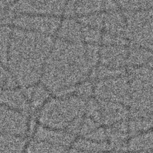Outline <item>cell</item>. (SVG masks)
Instances as JSON below:
<instances>
[{"label": "cell", "instance_id": "obj_27", "mask_svg": "<svg viewBox=\"0 0 153 153\" xmlns=\"http://www.w3.org/2000/svg\"><path fill=\"white\" fill-rule=\"evenodd\" d=\"M94 94V83L90 80L84 81L75 87L74 94L86 100L93 97Z\"/></svg>", "mask_w": 153, "mask_h": 153}, {"label": "cell", "instance_id": "obj_17", "mask_svg": "<svg viewBox=\"0 0 153 153\" xmlns=\"http://www.w3.org/2000/svg\"><path fill=\"white\" fill-rule=\"evenodd\" d=\"M127 65L128 67H140L148 65L153 59V53L133 44L128 47Z\"/></svg>", "mask_w": 153, "mask_h": 153}, {"label": "cell", "instance_id": "obj_2", "mask_svg": "<svg viewBox=\"0 0 153 153\" xmlns=\"http://www.w3.org/2000/svg\"><path fill=\"white\" fill-rule=\"evenodd\" d=\"M92 69L84 42L73 43L56 38L45 62L40 83L54 96L87 80Z\"/></svg>", "mask_w": 153, "mask_h": 153}, {"label": "cell", "instance_id": "obj_19", "mask_svg": "<svg viewBox=\"0 0 153 153\" xmlns=\"http://www.w3.org/2000/svg\"><path fill=\"white\" fill-rule=\"evenodd\" d=\"M26 145L23 137L0 133V153H22Z\"/></svg>", "mask_w": 153, "mask_h": 153}, {"label": "cell", "instance_id": "obj_4", "mask_svg": "<svg viewBox=\"0 0 153 153\" xmlns=\"http://www.w3.org/2000/svg\"><path fill=\"white\" fill-rule=\"evenodd\" d=\"M123 12L126 19V36L129 43L153 53V8Z\"/></svg>", "mask_w": 153, "mask_h": 153}, {"label": "cell", "instance_id": "obj_12", "mask_svg": "<svg viewBox=\"0 0 153 153\" xmlns=\"http://www.w3.org/2000/svg\"><path fill=\"white\" fill-rule=\"evenodd\" d=\"M0 104L29 115L30 105L20 88L2 90L0 94Z\"/></svg>", "mask_w": 153, "mask_h": 153}, {"label": "cell", "instance_id": "obj_28", "mask_svg": "<svg viewBox=\"0 0 153 153\" xmlns=\"http://www.w3.org/2000/svg\"><path fill=\"white\" fill-rule=\"evenodd\" d=\"M63 15L65 18H75L76 17L75 1L66 2Z\"/></svg>", "mask_w": 153, "mask_h": 153}, {"label": "cell", "instance_id": "obj_1", "mask_svg": "<svg viewBox=\"0 0 153 153\" xmlns=\"http://www.w3.org/2000/svg\"><path fill=\"white\" fill-rule=\"evenodd\" d=\"M54 40L50 35L13 26L7 67L19 86L23 88L40 82Z\"/></svg>", "mask_w": 153, "mask_h": 153}, {"label": "cell", "instance_id": "obj_22", "mask_svg": "<svg viewBox=\"0 0 153 153\" xmlns=\"http://www.w3.org/2000/svg\"><path fill=\"white\" fill-rule=\"evenodd\" d=\"M105 12H100L87 16L78 17L76 19L82 25L102 30Z\"/></svg>", "mask_w": 153, "mask_h": 153}, {"label": "cell", "instance_id": "obj_21", "mask_svg": "<svg viewBox=\"0 0 153 153\" xmlns=\"http://www.w3.org/2000/svg\"><path fill=\"white\" fill-rule=\"evenodd\" d=\"M104 2L93 1H75V15L78 17L102 12Z\"/></svg>", "mask_w": 153, "mask_h": 153}, {"label": "cell", "instance_id": "obj_9", "mask_svg": "<svg viewBox=\"0 0 153 153\" xmlns=\"http://www.w3.org/2000/svg\"><path fill=\"white\" fill-rule=\"evenodd\" d=\"M128 47L103 45L100 47L99 63L112 69L125 68L128 56Z\"/></svg>", "mask_w": 153, "mask_h": 153}, {"label": "cell", "instance_id": "obj_13", "mask_svg": "<svg viewBox=\"0 0 153 153\" xmlns=\"http://www.w3.org/2000/svg\"><path fill=\"white\" fill-rule=\"evenodd\" d=\"M110 149L119 151L127 147L129 135L128 120L123 121L105 128Z\"/></svg>", "mask_w": 153, "mask_h": 153}, {"label": "cell", "instance_id": "obj_26", "mask_svg": "<svg viewBox=\"0 0 153 153\" xmlns=\"http://www.w3.org/2000/svg\"><path fill=\"white\" fill-rule=\"evenodd\" d=\"M85 115L91 118L100 125L101 124L100 106L98 102L94 97L87 100Z\"/></svg>", "mask_w": 153, "mask_h": 153}, {"label": "cell", "instance_id": "obj_29", "mask_svg": "<svg viewBox=\"0 0 153 153\" xmlns=\"http://www.w3.org/2000/svg\"><path fill=\"white\" fill-rule=\"evenodd\" d=\"M130 153H153V152H148V151H140V152H133Z\"/></svg>", "mask_w": 153, "mask_h": 153}, {"label": "cell", "instance_id": "obj_15", "mask_svg": "<svg viewBox=\"0 0 153 153\" xmlns=\"http://www.w3.org/2000/svg\"><path fill=\"white\" fill-rule=\"evenodd\" d=\"M28 100L30 113L35 114L51 96L50 91L40 82L30 87L21 88Z\"/></svg>", "mask_w": 153, "mask_h": 153}, {"label": "cell", "instance_id": "obj_24", "mask_svg": "<svg viewBox=\"0 0 153 153\" xmlns=\"http://www.w3.org/2000/svg\"><path fill=\"white\" fill-rule=\"evenodd\" d=\"M102 32L101 30L82 26V38L84 43L98 45L102 41Z\"/></svg>", "mask_w": 153, "mask_h": 153}, {"label": "cell", "instance_id": "obj_16", "mask_svg": "<svg viewBox=\"0 0 153 153\" xmlns=\"http://www.w3.org/2000/svg\"><path fill=\"white\" fill-rule=\"evenodd\" d=\"M126 19L123 12L118 10L105 12L103 26L104 32L126 37Z\"/></svg>", "mask_w": 153, "mask_h": 153}, {"label": "cell", "instance_id": "obj_10", "mask_svg": "<svg viewBox=\"0 0 153 153\" xmlns=\"http://www.w3.org/2000/svg\"><path fill=\"white\" fill-rule=\"evenodd\" d=\"M97 102L100 108L101 124L108 127L128 120L129 111L126 105L112 102Z\"/></svg>", "mask_w": 153, "mask_h": 153}, {"label": "cell", "instance_id": "obj_25", "mask_svg": "<svg viewBox=\"0 0 153 153\" xmlns=\"http://www.w3.org/2000/svg\"><path fill=\"white\" fill-rule=\"evenodd\" d=\"M124 12L135 11L153 8V1H120L117 2Z\"/></svg>", "mask_w": 153, "mask_h": 153}, {"label": "cell", "instance_id": "obj_23", "mask_svg": "<svg viewBox=\"0 0 153 153\" xmlns=\"http://www.w3.org/2000/svg\"><path fill=\"white\" fill-rule=\"evenodd\" d=\"M19 87L17 81L7 66L0 63V88L2 90Z\"/></svg>", "mask_w": 153, "mask_h": 153}, {"label": "cell", "instance_id": "obj_5", "mask_svg": "<svg viewBox=\"0 0 153 153\" xmlns=\"http://www.w3.org/2000/svg\"><path fill=\"white\" fill-rule=\"evenodd\" d=\"M93 97L97 101L120 103L127 107L129 84L127 75L94 81Z\"/></svg>", "mask_w": 153, "mask_h": 153}, {"label": "cell", "instance_id": "obj_30", "mask_svg": "<svg viewBox=\"0 0 153 153\" xmlns=\"http://www.w3.org/2000/svg\"><path fill=\"white\" fill-rule=\"evenodd\" d=\"M111 153H122L121 152H119V151H114V152H112Z\"/></svg>", "mask_w": 153, "mask_h": 153}, {"label": "cell", "instance_id": "obj_18", "mask_svg": "<svg viewBox=\"0 0 153 153\" xmlns=\"http://www.w3.org/2000/svg\"><path fill=\"white\" fill-rule=\"evenodd\" d=\"M127 148L130 152H153V130L133 136L128 142Z\"/></svg>", "mask_w": 153, "mask_h": 153}, {"label": "cell", "instance_id": "obj_14", "mask_svg": "<svg viewBox=\"0 0 153 153\" xmlns=\"http://www.w3.org/2000/svg\"><path fill=\"white\" fill-rule=\"evenodd\" d=\"M82 26L75 18H64L56 33L57 38L73 43L82 42Z\"/></svg>", "mask_w": 153, "mask_h": 153}, {"label": "cell", "instance_id": "obj_6", "mask_svg": "<svg viewBox=\"0 0 153 153\" xmlns=\"http://www.w3.org/2000/svg\"><path fill=\"white\" fill-rule=\"evenodd\" d=\"M62 19L60 17L19 14L12 20L11 25L19 29L32 31L44 35H56Z\"/></svg>", "mask_w": 153, "mask_h": 153}, {"label": "cell", "instance_id": "obj_11", "mask_svg": "<svg viewBox=\"0 0 153 153\" xmlns=\"http://www.w3.org/2000/svg\"><path fill=\"white\" fill-rule=\"evenodd\" d=\"M33 139L63 146L70 149L75 140V136L66 130L51 129L39 125L35 130Z\"/></svg>", "mask_w": 153, "mask_h": 153}, {"label": "cell", "instance_id": "obj_7", "mask_svg": "<svg viewBox=\"0 0 153 153\" xmlns=\"http://www.w3.org/2000/svg\"><path fill=\"white\" fill-rule=\"evenodd\" d=\"M66 1H23L13 2L8 10L16 15L30 14L57 16L63 14Z\"/></svg>", "mask_w": 153, "mask_h": 153}, {"label": "cell", "instance_id": "obj_3", "mask_svg": "<svg viewBox=\"0 0 153 153\" xmlns=\"http://www.w3.org/2000/svg\"><path fill=\"white\" fill-rule=\"evenodd\" d=\"M86 103V100L75 94L62 97L51 96L35 115L39 125L66 130L75 119L85 116Z\"/></svg>", "mask_w": 153, "mask_h": 153}, {"label": "cell", "instance_id": "obj_8", "mask_svg": "<svg viewBox=\"0 0 153 153\" xmlns=\"http://www.w3.org/2000/svg\"><path fill=\"white\" fill-rule=\"evenodd\" d=\"M28 117L0 104V133L23 137L29 131Z\"/></svg>", "mask_w": 153, "mask_h": 153}, {"label": "cell", "instance_id": "obj_20", "mask_svg": "<svg viewBox=\"0 0 153 153\" xmlns=\"http://www.w3.org/2000/svg\"><path fill=\"white\" fill-rule=\"evenodd\" d=\"M13 26L0 22V62L7 66Z\"/></svg>", "mask_w": 153, "mask_h": 153}]
</instances>
